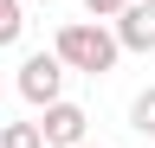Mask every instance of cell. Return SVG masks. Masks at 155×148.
Listing matches in <instances>:
<instances>
[{"label":"cell","mask_w":155,"mask_h":148,"mask_svg":"<svg viewBox=\"0 0 155 148\" xmlns=\"http://www.w3.org/2000/svg\"><path fill=\"white\" fill-rule=\"evenodd\" d=\"M52 58L65 65V71H84V77H104V71H116V39H110V26L104 20H65L58 26V39H52Z\"/></svg>","instance_id":"1"},{"label":"cell","mask_w":155,"mask_h":148,"mask_svg":"<svg viewBox=\"0 0 155 148\" xmlns=\"http://www.w3.org/2000/svg\"><path fill=\"white\" fill-rule=\"evenodd\" d=\"M65 77H71V71L58 65L52 52H32V58L19 65V77H13V90H19V97H26L32 109H45V103H58V97H65Z\"/></svg>","instance_id":"2"},{"label":"cell","mask_w":155,"mask_h":148,"mask_svg":"<svg viewBox=\"0 0 155 148\" xmlns=\"http://www.w3.org/2000/svg\"><path fill=\"white\" fill-rule=\"evenodd\" d=\"M32 129H39V142H45V148H78V142H91V116H84V103H65V97L39 109Z\"/></svg>","instance_id":"3"},{"label":"cell","mask_w":155,"mask_h":148,"mask_svg":"<svg viewBox=\"0 0 155 148\" xmlns=\"http://www.w3.org/2000/svg\"><path fill=\"white\" fill-rule=\"evenodd\" d=\"M110 26V39H116V52H155V7H142V0H129L116 20H104Z\"/></svg>","instance_id":"4"},{"label":"cell","mask_w":155,"mask_h":148,"mask_svg":"<svg viewBox=\"0 0 155 148\" xmlns=\"http://www.w3.org/2000/svg\"><path fill=\"white\" fill-rule=\"evenodd\" d=\"M19 32H26V0H0V52L19 45Z\"/></svg>","instance_id":"5"},{"label":"cell","mask_w":155,"mask_h":148,"mask_svg":"<svg viewBox=\"0 0 155 148\" xmlns=\"http://www.w3.org/2000/svg\"><path fill=\"white\" fill-rule=\"evenodd\" d=\"M129 129H136V135H149V142H155V84H149L142 97L129 103Z\"/></svg>","instance_id":"6"},{"label":"cell","mask_w":155,"mask_h":148,"mask_svg":"<svg viewBox=\"0 0 155 148\" xmlns=\"http://www.w3.org/2000/svg\"><path fill=\"white\" fill-rule=\"evenodd\" d=\"M0 148H45L32 122H0Z\"/></svg>","instance_id":"7"},{"label":"cell","mask_w":155,"mask_h":148,"mask_svg":"<svg viewBox=\"0 0 155 148\" xmlns=\"http://www.w3.org/2000/svg\"><path fill=\"white\" fill-rule=\"evenodd\" d=\"M123 7H129V0H84V13H91V20H116Z\"/></svg>","instance_id":"8"},{"label":"cell","mask_w":155,"mask_h":148,"mask_svg":"<svg viewBox=\"0 0 155 148\" xmlns=\"http://www.w3.org/2000/svg\"><path fill=\"white\" fill-rule=\"evenodd\" d=\"M39 7H58V0H39Z\"/></svg>","instance_id":"9"},{"label":"cell","mask_w":155,"mask_h":148,"mask_svg":"<svg viewBox=\"0 0 155 148\" xmlns=\"http://www.w3.org/2000/svg\"><path fill=\"white\" fill-rule=\"evenodd\" d=\"M78 148H97V142H78Z\"/></svg>","instance_id":"10"},{"label":"cell","mask_w":155,"mask_h":148,"mask_svg":"<svg viewBox=\"0 0 155 148\" xmlns=\"http://www.w3.org/2000/svg\"><path fill=\"white\" fill-rule=\"evenodd\" d=\"M142 7H155V0H142Z\"/></svg>","instance_id":"11"}]
</instances>
